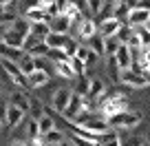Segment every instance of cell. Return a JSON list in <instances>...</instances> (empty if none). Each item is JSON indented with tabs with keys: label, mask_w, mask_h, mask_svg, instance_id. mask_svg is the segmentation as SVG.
Returning a JSON list of instances; mask_svg holds the SVG:
<instances>
[{
	"label": "cell",
	"mask_w": 150,
	"mask_h": 146,
	"mask_svg": "<svg viewBox=\"0 0 150 146\" xmlns=\"http://www.w3.org/2000/svg\"><path fill=\"white\" fill-rule=\"evenodd\" d=\"M99 111H102L104 118H110L115 113H122L128 108V100L124 98L122 91H110V93H104V98L99 100Z\"/></svg>",
	"instance_id": "6da1fadb"
},
{
	"label": "cell",
	"mask_w": 150,
	"mask_h": 146,
	"mask_svg": "<svg viewBox=\"0 0 150 146\" xmlns=\"http://www.w3.org/2000/svg\"><path fill=\"white\" fill-rule=\"evenodd\" d=\"M106 122H108V126H112V128H119V131H130V128H135L137 124L141 122V115L139 113H132V111H122V113H115V115H110V118H106Z\"/></svg>",
	"instance_id": "7a4b0ae2"
},
{
	"label": "cell",
	"mask_w": 150,
	"mask_h": 146,
	"mask_svg": "<svg viewBox=\"0 0 150 146\" xmlns=\"http://www.w3.org/2000/svg\"><path fill=\"white\" fill-rule=\"evenodd\" d=\"M119 82L128 89H146L148 86V75H141V73H135L132 69H122L119 73Z\"/></svg>",
	"instance_id": "3957f363"
},
{
	"label": "cell",
	"mask_w": 150,
	"mask_h": 146,
	"mask_svg": "<svg viewBox=\"0 0 150 146\" xmlns=\"http://www.w3.org/2000/svg\"><path fill=\"white\" fill-rule=\"evenodd\" d=\"M84 111V95L75 93V91H71V98H69V104H66V108L62 111V115H64L69 122H73L77 115Z\"/></svg>",
	"instance_id": "277c9868"
},
{
	"label": "cell",
	"mask_w": 150,
	"mask_h": 146,
	"mask_svg": "<svg viewBox=\"0 0 150 146\" xmlns=\"http://www.w3.org/2000/svg\"><path fill=\"white\" fill-rule=\"evenodd\" d=\"M0 66L5 69V73L11 78V80L16 82L18 86H27V75H24L22 71H20V66H18V62H13V60H5V58H0Z\"/></svg>",
	"instance_id": "5b68a950"
},
{
	"label": "cell",
	"mask_w": 150,
	"mask_h": 146,
	"mask_svg": "<svg viewBox=\"0 0 150 146\" xmlns=\"http://www.w3.org/2000/svg\"><path fill=\"white\" fill-rule=\"evenodd\" d=\"M49 80H51V75H49L47 71L40 69V66H35V69L27 75V86L29 89H42V86L49 84Z\"/></svg>",
	"instance_id": "8992f818"
},
{
	"label": "cell",
	"mask_w": 150,
	"mask_h": 146,
	"mask_svg": "<svg viewBox=\"0 0 150 146\" xmlns=\"http://www.w3.org/2000/svg\"><path fill=\"white\" fill-rule=\"evenodd\" d=\"M148 22H150V9H139V7H135V9H130L128 16H126V24L128 27L148 24Z\"/></svg>",
	"instance_id": "52a82bcc"
},
{
	"label": "cell",
	"mask_w": 150,
	"mask_h": 146,
	"mask_svg": "<svg viewBox=\"0 0 150 146\" xmlns=\"http://www.w3.org/2000/svg\"><path fill=\"white\" fill-rule=\"evenodd\" d=\"M104 93H106V84H104L99 78H93V80H88V91H86L84 98H88L91 102H99V100L104 98Z\"/></svg>",
	"instance_id": "ba28073f"
},
{
	"label": "cell",
	"mask_w": 150,
	"mask_h": 146,
	"mask_svg": "<svg viewBox=\"0 0 150 146\" xmlns=\"http://www.w3.org/2000/svg\"><path fill=\"white\" fill-rule=\"evenodd\" d=\"M49 29L55 31V33H69L73 29V24H71V20L64 14H55V16L49 18Z\"/></svg>",
	"instance_id": "9c48e42d"
},
{
	"label": "cell",
	"mask_w": 150,
	"mask_h": 146,
	"mask_svg": "<svg viewBox=\"0 0 150 146\" xmlns=\"http://www.w3.org/2000/svg\"><path fill=\"white\" fill-rule=\"evenodd\" d=\"M112 60H115V64H117L119 69H128V66H130V62H132V53H130V49H128L124 42H119L117 51L112 53Z\"/></svg>",
	"instance_id": "30bf717a"
},
{
	"label": "cell",
	"mask_w": 150,
	"mask_h": 146,
	"mask_svg": "<svg viewBox=\"0 0 150 146\" xmlns=\"http://www.w3.org/2000/svg\"><path fill=\"white\" fill-rule=\"evenodd\" d=\"M24 111H20L18 106H13V104H7V113H5V124L7 126H11V128H16L18 124H22V120H24Z\"/></svg>",
	"instance_id": "8fae6325"
},
{
	"label": "cell",
	"mask_w": 150,
	"mask_h": 146,
	"mask_svg": "<svg viewBox=\"0 0 150 146\" xmlns=\"http://www.w3.org/2000/svg\"><path fill=\"white\" fill-rule=\"evenodd\" d=\"M119 27H122V20H117V18H112V16H108V18L99 20V27H97V31L102 33L104 38H106V36H115Z\"/></svg>",
	"instance_id": "7c38bea8"
},
{
	"label": "cell",
	"mask_w": 150,
	"mask_h": 146,
	"mask_svg": "<svg viewBox=\"0 0 150 146\" xmlns=\"http://www.w3.org/2000/svg\"><path fill=\"white\" fill-rule=\"evenodd\" d=\"M95 31H97V24H95L93 18H82L77 22V36H80V40H88Z\"/></svg>",
	"instance_id": "4fadbf2b"
},
{
	"label": "cell",
	"mask_w": 150,
	"mask_h": 146,
	"mask_svg": "<svg viewBox=\"0 0 150 146\" xmlns=\"http://www.w3.org/2000/svg\"><path fill=\"white\" fill-rule=\"evenodd\" d=\"M35 124H38V133L40 135H44V133H49L51 128H55V120H53V115L47 111H42V115H38L35 118Z\"/></svg>",
	"instance_id": "5bb4252c"
},
{
	"label": "cell",
	"mask_w": 150,
	"mask_h": 146,
	"mask_svg": "<svg viewBox=\"0 0 150 146\" xmlns=\"http://www.w3.org/2000/svg\"><path fill=\"white\" fill-rule=\"evenodd\" d=\"M69 98H71V91H69V89H57L55 93H53V98H51L53 111L62 113V111L66 108V104H69Z\"/></svg>",
	"instance_id": "9a60e30c"
},
{
	"label": "cell",
	"mask_w": 150,
	"mask_h": 146,
	"mask_svg": "<svg viewBox=\"0 0 150 146\" xmlns=\"http://www.w3.org/2000/svg\"><path fill=\"white\" fill-rule=\"evenodd\" d=\"M22 53H24V51H22L20 47H11V44H7V42H2V40H0V58L18 62L20 58H22Z\"/></svg>",
	"instance_id": "2e32d148"
},
{
	"label": "cell",
	"mask_w": 150,
	"mask_h": 146,
	"mask_svg": "<svg viewBox=\"0 0 150 146\" xmlns=\"http://www.w3.org/2000/svg\"><path fill=\"white\" fill-rule=\"evenodd\" d=\"M97 146H122V137H119L117 131H104L99 133V144Z\"/></svg>",
	"instance_id": "e0dca14e"
},
{
	"label": "cell",
	"mask_w": 150,
	"mask_h": 146,
	"mask_svg": "<svg viewBox=\"0 0 150 146\" xmlns=\"http://www.w3.org/2000/svg\"><path fill=\"white\" fill-rule=\"evenodd\" d=\"M66 42V33H55V31H49L44 36V44L49 49H62V44Z\"/></svg>",
	"instance_id": "ac0fdd59"
},
{
	"label": "cell",
	"mask_w": 150,
	"mask_h": 146,
	"mask_svg": "<svg viewBox=\"0 0 150 146\" xmlns=\"http://www.w3.org/2000/svg\"><path fill=\"white\" fill-rule=\"evenodd\" d=\"M49 31H51V29H49V22H29V33H31L35 40H40V42L44 40V36H47Z\"/></svg>",
	"instance_id": "d6986e66"
},
{
	"label": "cell",
	"mask_w": 150,
	"mask_h": 146,
	"mask_svg": "<svg viewBox=\"0 0 150 146\" xmlns=\"http://www.w3.org/2000/svg\"><path fill=\"white\" fill-rule=\"evenodd\" d=\"M53 69H55L57 75L66 78V80H73V78H75L73 69H71V64H69V58H66V60H57V62H53Z\"/></svg>",
	"instance_id": "ffe728a7"
},
{
	"label": "cell",
	"mask_w": 150,
	"mask_h": 146,
	"mask_svg": "<svg viewBox=\"0 0 150 146\" xmlns=\"http://www.w3.org/2000/svg\"><path fill=\"white\" fill-rule=\"evenodd\" d=\"M11 104H13V106H18L20 111H24V113H29V104H31V100H29L22 91L16 89L13 93H11Z\"/></svg>",
	"instance_id": "44dd1931"
},
{
	"label": "cell",
	"mask_w": 150,
	"mask_h": 146,
	"mask_svg": "<svg viewBox=\"0 0 150 146\" xmlns=\"http://www.w3.org/2000/svg\"><path fill=\"white\" fill-rule=\"evenodd\" d=\"M86 47H88L91 51H95L97 56H104V38H102V33L95 31L93 36L86 40Z\"/></svg>",
	"instance_id": "7402d4cb"
},
{
	"label": "cell",
	"mask_w": 150,
	"mask_h": 146,
	"mask_svg": "<svg viewBox=\"0 0 150 146\" xmlns=\"http://www.w3.org/2000/svg\"><path fill=\"white\" fill-rule=\"evenodd\" d=\"M22 18H24V20H29V22H49V16H47V11L38 9V7H33V9H27Z\"/></svg>",
	"instance_id": "603a6c76"
},
{
	"label": "cell",
	"mask_w": 150,
	"mask_h": 146,
	"mask_svg": "<svg viewBox=\"0 0 150 146\" xmlns=\"http://www.w3.org/2000/svg\"><path fill=\"white\" fill-rule=\"evenodd\" d=\"M18 66H20V71H22L24 75H29V73L38 66V60L33 56H29V53H22V58L18 60Z\"/></svg>",
	"instance_id": "cb8c5ba5"
},
{
	"label": "cell",
	"mask_w": 150,
	"mask_h": 146,
	"mask_svg": "<svg viewBox=\"0 0 150 146\" xmlns=\"http://www.w3.org/2000/svg\"><path fill=\"white\" fill-rule=\"evenodd\" d=\"M47 51H49V47L44 44V40H42V42L31 44L29 49H24V53H29V56H33V58H44V56H47Z\"/></svg>",
	"instance_id": "d4e9b609"
},
{
	"label": "cell",
	"mask_w": 150,
	"mask_h": 146,
	"mask_svg": "<svg viewBox=\"0 0 150 146\" xmlns=\"http://www.w3.org/2000/svg\"><path fill=\"white\" fill-rule=\"evenodd\" d=\"M117 47H119V40L115 38V36H106V38H104V56H112V53L117 51Z\"/></svg>",
	"instance_id": "484cf974"
},
{
	"label": "cell",
	"mask_w": 150,
	"mask_h": 146,
	"mask_svg": "<svg viewBox=\"0 0 150 146\" xmlns=\"http://www.w3.org/2000/svg\"><path fill=\"white\" fill-rule=\"evenodd\" d=\"M132 31L139 36L141 47H148V42H150V29H148V24H137V27H132Z\"/></svg>",
	"instance_id": "4316f807"
},
{
	"label": "cell",
	"mask_w": 150,
	"mask_h": 146,
	"mask_svg": "<svg viewBox=\"0 0 150 146\" xmlns=\"http://www.w3.org/2000/svg\"><path fill=\"white\" fill-rule=\"evenodd\" d=\"M44 144H60V142L62 140H66V137H64V133H62V131H57V128H51V131H49V133H44Z\"/></svg>",
	"instance_id": "83f0119b"
},
{
	"label": "cell",
	"mask_w": 150,
	"mask_h": 146,
	"mask_svg": "<svg viewBox=\"0 0 150 146\" xmlns=\"http://www.w3.org/2000/svg\"><path fill=\"white\" fill-rule=\"evenodd\" d=\"M69 64H71V69H73L75 75H84V73H86V64H84V60H80V58L71 56L69 58Z\"/></svg>",
	"instance_id": "f1b7e54d"
},
{
	"label": "cell",
	"mask_w": 150,
	"mask_h": 146,
	"mask_svg": "<svg viewBox=\"0 0 150 146\" xmlns=\"http://www.w3.org/2000/svg\"><path fill=\"white\" fill-rule=\"evenodd\" d=\"M77 40L75 38H69V36H66V42L62 44V51H64V56L66 58H71V56H75V49H77Z\"/></svg>",
	"instance_id": "f546056e"
},
{
	"label": "cell",
	"mask_w": 150,
	"mask_h": 146,
	"mask_svg": "<svg viewBox=\"0 0 150 146\" xmlns=\"http://www.w3.org/2000/svg\"><path fill=\"white\" fill-rule=\"evenodd\" d=\"M130 31H132V27H128V24L124 27V24H122V27L117 29V33H115V38H117L119 42H126V40H128V36H130Z\"/></svg>",
	"instance_id": "4dcf8cb0"
},
{
	"label": "cell",
	"mask_w": 150,
	"mask_h": 146,
	"mask_svg": "<svg viewBox=\"0 0 150 146\" xmlns=\"http://www.w3.org/2000/svg\"><path fill=\"white\" fill-rule=\"evenodd\" d=\"M75 78H80V84H77L75 93H80V95H86V91H88V80H86V73H84V75H75Z\"/></svg>",
	"instance_id": "1f68e13d"
},
{
	"label": "cell",
	"mask_w": 150,
	"mask_h": 146,
	"mask_svg": "<svg viewBox=\"0 0 150 146\" xmlns=\"http://www.w3.org/2000/svg\"><path fill=\"white\" fill-rule=\"evenodd\" d=\"M29 111L33 113V120H35L38 115H42V102H38V100H31V104H29Z\"/></svg>",
	"instance_id": "d6a6232c"
},
{
	"label": "cell",
	"mask_w": 150,
	"mask_h": 146,
	"mask_svg": "<svg viewBox=\"0 0 150 146\" xmlns=\"http://www.w3.org/2000/svg\"><path fill=\"white\" fill-rule=\"evenodd\" d=\"M71 144H75V146H95V144H91L88 140H84V137H80V135H75V133H71Z\"/></svg>",
	"instance_id": "836d02e7"
},
{
	"label": "cell",
	"mask_w": 150,
	"mask_h": 146,
	"mask_svg": "<svg viewBox=\"0 0 150 146\" xmlns=\"http://www.w3.org/2000/svg\"><path fill=\"white\" fill-rule=\"evenodd\" d=\"M35 135H40V133H38V124H35V120H33V122L27 124V140H33Z\"/></svg>",
	"instance_id": "e575fe53"
},
{
	"label": "cell",
	"mask_w": 150,
	"mask_h": 146,
	"mask_svg": "<svg viewBox=\"0 0 150 146\" xmlns=\"http://www.w3.org/2000/svg\"><path fill=\"white\" fill-rule=\"evenodd\" d=\"M13 18H16V16H13V14H9L7 9H2V11H0V24H9Z\"/></svg>",
	"instance_id": "d590c367"
},
{
	"label": "cell",
	"mask_w": 150,
	"mask_h": 146,
	"mask_svg": "<svg viewBox=\"0 0 150 146\" xmlns=\"http://www.w3.org/2000/svg\"><path fill=\"white\" fill-rule=\"evenodd\" d=\"M99 5H102V0H86V7H88L91 14H97V11H99Z\"/></svg>",
	"instance_id": "8d00e7d4"
},
{
	"label": "cell",
	"mask_w": 150,
	"mask_h": 146,
	"mask_svg": "<svg viewBox=\"0 0 150 146\" xmlns=\"http://www.w3.org/2000/svg\"><path fill=\"white\" fill-rule=\"evenodd\" d=\"M20 7H22V11L33 9V7H38V0H20Z\"/></svg>",
	"instance_id": "74e56055"
},
{
	"label": "cell",
	"mask_w": 150,
	"mask_h": 146,
	"mask_svg": "<svg viewBox=\"0 0 150 146\" xmlns=\"http://www.w3.org/2000/svg\"><path fill=\"white\" fill-rule=\"evenodd\" d=\"M5 113H7V102H5V98L0 95V122H5Z\"/></svg>",
	"instance_id": "f35d334b"
},
{
	"label": "cell",
	"mask_w": 150,
	"mask_h": 146,
	"mask_svg": "<svg viewBox=\"0 0 150 146\" xmlns=\"http://www.w3.org/2000/svg\"><path fill=\"white\" fill-rule=\"evenodd\" d=\"M122 2L128 7V9H135V7H139V2H141V0H122Z\"/></svg>",
	"instance_id": "ab89813d"
},
{
	"label": "cell",
	"mask_w": 150,
	"mask_h": 146,
	"mask_svg": "<svg viewBox=\"0 0 150 146\" xmlns=\"http://www.w3.org/2000/svg\"><path fill=\"white\" fill-rule=\"evenodd\" d=\"M11 2H13V0H0V11H2V9H7V7H9Z\"/></svg>",
	"instance_id": "60d3db41"
},
{
	"label": "cell",
	"mask_w": 150,
	"mask_h": 146,
	"mask_svg": "<svg viewBox=\"0 0 150 146\" xmlns=\"http://www.w3.org/2000/svg\"><path fill=\"white\" fill-rule=\"evenodd\" d=\"M7 27H9V24H0V40H2V36H5V31H7Z\"/></svg>",
	"instance_id": "b9f144b4"
},
{
	"label": "cell",
	"mask_w": 150,
	"mask_h": 146,
	"mask_svg": "<svg viewBox=\"0 0 150 146\" xmlns=\"http://www.w3.org/2000/svg\"><path fill=\"white\" fill-rule=\"evenodd\" d=\"M13 146H29V142H13Z\"/></svg>",
	"instance_id": "7bdbcfd3"
},
{
	"label": "cell",
	"mask_w": 150,
	"mask_h": 146,
	"mask_svg": "<svg viewBox=\"0 0 150 146\" xmlns=\"http://www.w3.org/2000/svg\"><path fill=\"white\" fill-rule=\"evenodd\" d=\"M44 146H60V144H44Z\"/></svg>",
	"instance_id": "ee69618b"
},
{
	"label": "cell",
	"mask_w": 150,
	"mask_h": 146,
	"mask_svg": "<svg viewBox=\"0 0 150 146\" xmlns=\"http://www.w3.org/2000/svg\"><path fill=\"white\" fill-rule=\"evenodd\" d=\"M141 146H148V144H146V142H144V144H141Z\"/></svg>",
	"instance_id": "f6af8a7d"
},
{
	"label": "cell",
	"mask_w": 150,
	"mask_h": 146,
	"mask_svg": "<svg viewBox=\"0 0 150 146\" xmlns=\"http://www.w3.org/2000/svg\"><path fill=\"white\" fill-rule=\"evenodd\" d=\"M0 128H2V122H0Z\"/></svg>",
	"instance_id": "bcb514c9"
}]
</instances>
